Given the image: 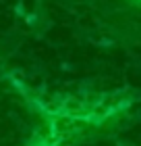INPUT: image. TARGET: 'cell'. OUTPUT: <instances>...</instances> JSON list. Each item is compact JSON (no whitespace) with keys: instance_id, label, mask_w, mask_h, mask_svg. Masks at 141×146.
Segmentation results:
<instances>
[{"instance_id":"cell-1","label":"cell","mask_w":141,"mask_h":146,"mask_svg":"<svg viewBox=\"0 0 141 146\" xmlns=\"http://www.w3.org/2000/svg\"><path fill=\"white\" fill-rule=\"evenodd\" d=\"M135 2H139V4H141V0H135Z\"/></svg>"}]
</instances>
